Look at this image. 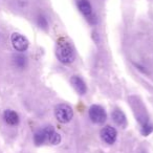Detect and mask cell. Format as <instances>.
Wrapping results in <instances>:
<instances>
[{
	"instance_id": "cell-13",
	"label": "cell",
	"mask_w": 153,
	"mask_h": 153,
	"mask_svg": "<svg viewBox=\"0 0 153 153\" xmlns=\"http://www.w3.org/2000/svg\"><path fill=\"white\" fill-rule=\"evenodd\" d=\"M14 63L18 68H24L27 64V60H26L25 56L19 53V55H16L14 57Z\"/></svg>"
},
{
	"instance_id": "cell-2",
	"label": "cell",
	"mask_w": 153,
	"mask_h": 153,
	"mask_svg": "<svg viewBox=\"0 0 153 153\" xmlns=\"http://www.w3.org/2000/svg\"><path fill=\"white\" fill-rule=\"evenodd\" d=\"M78 9L82 13V15L85 17V19L90 24H94L97 22V17L92 11V7L90 4L89 0H76Z\"/></svg>"
},
{
	"instance_id": "cell-7",
	"label": "cell",
	"mask_w": 153,
	"mask_h": 153,
	"mask_svg": "<svg viewBox=\"0 0 153 153\" xmlns=\"http://www.w3.org/2000/svg\"><path fill=\"white\" fill-rule=\"evenodd\" d=\"M101 138H102L103 142H105L108 145L114 144V142L117 140V132L111 126H106L101 130Z\"/></svg>"
},
{
	"instance_id": "cell-5",
	"label": "cell",
	"mask_w": 153,
	"mask_h": 153,
	"mask_svg": "<svg viewBox=\"0 0 153 153\" xmlns=\"http://www.w3.org/2000/svg\"><path fill=\"white\" fill-rule=\"evenodd\" d=\"M11 42L13 47L16 49L17 51H25L26 49L28 48V45H30V42L28 40L21 34H18V33H14L11 37Z\"/></svg>"
},
{
	"instance_id": "cell-11",
	"label": "cell",
	"mask_w": 153,
	"mask_h": 153,
	"mask_svg": "<svg viewBox=\"0 0 153 153\" xmlns=\"http://www.w3.org/2000/svg\"><path fill=\"white\" fill-rule=\"evenodd\" d=\"M3 119H4L5 123L7 125L16 126L19 124V115H18L17 112H15L14 110H11V109H7V110L4 111Z\"/></svg>"
},
{
	"instance_id": "cell-6",
	"label": "cell",
	"mask_w": 153,
	"mask_h": 153,
	"mask_svg": "<svg viewBox=\"0 0 153 153\" xmlns=\"http://www.w3.org/2000/svg\"><path fill=\"white\" fill-rule=\"evenodd\" d=\"M132 107H133V109H134V112H135V115H136V120H137L138 123H140V128L151 124L150 122H149V117H148V114H147L146 109H145V107L143 106L142 103L136 101L135 106L132 105Z\"/></svg>"
},
{
	"instance_id": "cell-1",
	"label": "cell",
	"mask_w": 153,
	"mask_h": 153,
	"mask_svg": "<svg viewBox=\"0 0 153 153\" xmlns=\"http://www.w3.org/2000/svg\"><path fill=\"white\" fill-rule=\"evenodd\" d=\"M56 55L59 61L63 64H70L74 61V51L66 39H60L56 47Z\"/></svg>"
},
{
	"instance_id": "cell-12",
	"label": "cell",
	"mask_w": 153,
	"mask_h": 153,
	"mask_svg": "<svg viewBox=\"0 0 153 153\" xmlns=\"http://www.w3.org/2000/svg\"><path fill=\"white\" fill-rule=\"evenodd\" d=\"M34 142L37 146H41V145L46 143V136H45L44 129H41L39 131H37L34 135Z\"/></svg>"
},
{
	"instance_id": "cell-14",
	"label": "cell",
	"mask_w": 153,
	"mask_h": 153,
	"mask_svg": "<svg viewBox=\"0 0 153 153\" xmlns=\"http://www.w3.org/2000/svg\"><path fill=\"white\" fill-rule=\"evenodd\" d=\"M37 24H38L41 28H43V30H46L47 26H48V22H47L46 17L43 15H39L38 17H37Z\"/></svg>"
},
{
	"instance_id": "cell-10",
	"label": "cell",
	"mask_w": 153,
	"mask_h": 153,
	"mask_svg": "<svg viewBox=\"0 0 153 153\" xmlns=\"http://www.w3.org/2000/svg\"><path fill=\"white\" fill-rule=\"evenodd\" d=\"M111 117H112V120L117 126L122 128H125L127 126V119H126L125 113L123 112L120 109H114L111 113Z\"/></svg>"
},
{
	"instance_id": "cell-4",
	"label": "cell",
	"mask_w": 153,
	"mask_h": 153,
	"mask_svg": "<svg viewBox=\"0 0 153 153\" xmlns=\"http://www.w3.org/2000/svg\"><path fill=\"white\" fill-rule=\"evenodd\" d=\"M88 114H89V119L91 120V122H94V124H99V125L104 124L107 119L106 111L100 105H92L89 108Z\"/></svg>"
},
{
	"instance_id": "cell-15",
	"label": "cell",
	"mask_w": 153,
	"mask_h": 153,
	"mask_svg": "<svg viewBox=\"0 0 153 153\" xmlns=\"http://www.w3.org/2000/svg\"><path fill=\"white\" fill-rule=\"evenodd\" d=\"M140 132H142V134L144 136H148L149 134L153 132V125H152V124H149V125L140 128Z\"/></svg>"
},
{
	"instance_id": "cell-9",
	"label": "cell",
	"mask_w": 153,
	"mask_h": 153,
	"mask_svg": "<svg viewBox=\"0 0 153 153\" xmlns=\"http://www.w3.org/2000/svg\"><path fill=\"white\" fill-rule=\"evenodd\" d=\"M70 82H71L72 86H74V88L76 89V91L78 92V94H82V96L86 94L87 87H86L85 82L83 81L82 78H80L79 76H74L71 79H70Z\"/></svg>"
},
{
	"instance_id": "cell-3",
	"label": "cell",
	"mask_w": 153,
	"mask_h": 153,
	"mask_svg": "<svg viewBox=\"0 0 153 153\" xmlns=\"http://www.w3.org/2000/svg\"><path fill=\"white\" fill-rule=\"evenodd\" d=\"M55 114L57 120L60 123L66 124L68 122L71 121L72 117H74V111H72L71 107L68 106L66 104H60L56 107L55 109Z\"/></svg>"
},
{
	"instance_id": "cell-8",
	"label": "cell",
	"mask_w": 153,
	"mask_h": 153,
	"mask_svg": "<svg viewBox=\"0 0 153 153\" xmlns=\"http://www.w3.org/2000/svg\"><path fill=\"white\" fill-rule=\"evenodd\" d=\"M44 129L45 132V136H46V143L51 145H58L61 142V136L60 134L53 129L51 126H46Z\"/></svg>"
}]
</instances>
